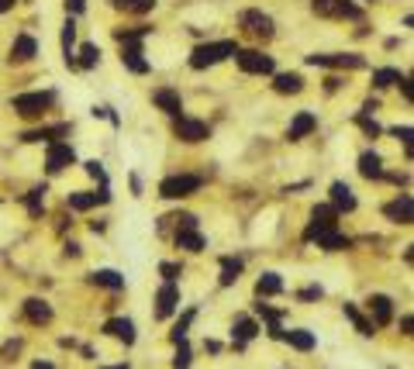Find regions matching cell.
I'll return each instance as SVG.
<instances>
[{"mask_svg": "<svg viewBox=\"0 0 414 369\" xmlns=\"http://www.w3.org/2000/svg\"><path fill=\"white\" fill-rule=\"evenodd\" d=\"M273 90H276V93H300V90H304V80H300V73H280V76L273 80Z\"/></svg>", "mask_w": 414, "mask_h": 369, "instance_id": "4316f807", "label": "cell"}, {"mask_svg": "<svg viewBox=\"0 0 414 369\" xmlns=\"http://www.w3.org/2000/svg\"><path fill=\"white\" fill-rule=\"evenodd\" d=\"M145 35H149L145 25H138V28H118V32H114V39L121 41V45H128V41H142Z\"/></svg>", "mask_w": 414, "mask_h": 369, "instance_id": "f35d334b", "label": "cell"}, {"mask_svg": "<svg viewBox=\"0 0 414 369\" xmlns=\"http://www.w3.org/2000/svg\"><path fill=\"white\" fill-rule=\"evenodd\" d=\"M173 369H190V345H187V338L176 342V359H173Z\"/></svg>", "mask_w": 414, "mask_h": 369, "instance_id": "ab89813d", "label": "cell"}, {"mask_svg": "<svg viewBox=\"0 0 414 369\" xmlns=\"http://www.w3.org/2000/svg\"><path fill=\"white\" fill-rule=\"evenodd\" d=\"M176 307H180V290H176V283L166 280L159 293H156V318H169Z\"/></svg>", "mask_w": 414, "mask_h": 369, "instance_id": "5bb4252c", "label": "cell"}, {"mask_svg": "<svg viewBox=\"0 0 414 369\" xmlns=\"http://www.w3.org/2000/svg\"><path fill=\"white\" fill-rule=\"evenodd\" d=\"M366 307H370V314H373V328H387L394 321V300L387 293H373L370 300H366Z\"/></svg>", "mask_w": 414, "mask_h": 369, "instance_id": "30bf717a", "label": "cell"}, {"mask_svg": "<svg viewBox=\"0 0 414 369\" xmlns=\"http://www.w3.org/2000/svg\"><path fill=\"white\" fill-rule=\"evenodd\" d=\"M173 131H176V138H183V142H204L207 135H211L207 121H197V118H183V114H176Z\"/></svg>", "mask_w": 414, "mask_h": 369, "instance_id": "ba28073f", "label": "cell"}, {"mask_svg": "<svg viewBox=\"0 0 414 369\" xmlns=\"http://www.w3.org/2000/svg\"><path fill=\"white\" fill-rule=\"evenodd\" d=\"M345 318L356 325V331H359V335H366V338L373 335V321H366V318L359 314V307H356V304H345Z\"/></svg>", "mask_w": 414, "mask_h": 369, "instance_id": "e575fe53", "label": "cell"}, {"mask_svg": "<svg viewBox=\"0 0 414 369\" xmlns=\"http://www.w3.org/2000/svg\"><path fill=\"white\" fill-rule=\"evenodd\" d=\"M242 28H246L252 39H262V41H269L273 35H276L273 18H269V14H262V11H242Z\"/></svg>", "mask_w": 414, "mask_h": 369, "instance_id": "5b68a950", "label": "cell"}, {"mask_svg": "<svg viewBox=\"0 0 414 369\" xmlns=\"http://www.w3.org/2000/svg\"><path fill=\"white\" fill-rule=\"evenodd\" d=\"M359 173H363L366 180H383V176H387L383 159H380L376 152H363V156H359Z\"/></svg>", "mask_w": 414, "mask_h": 369, "instance_id": "603a6c76", "label": "cell"}, {"mask_svg": "<svg viewBox=\"0 0 414 369\" xmlns=\"http://www.w3.org/2000/svg\"><path fill=\"white\" fill-rule=\"evenodd\" d=\"M255 335H259V325H255L252 318H239V321L232 325V345H235V349H246Z\"/></svg>", "mask_w": 414, "mask_h": 369, "instance_id": "e0dca14e", "label": "cell"}, {"mask_svg": "<svg viewBox=\"0 0 414 369\" xmlns=\"http://www.w3.org/2000/svg\"><path fill=\"white\" fill-rule=\"evenodd\" d=\"M201 176H190V173H180V176H169L159 183V197L166 201H183V197H190V194H197L201 190Z\"/></svg>", "mask_w": 414, "mask_h": 369, "instance_id": "3957f363", "label": "cell"}, {"mask_svg": "<svg viewBox=\"0 0 414 369\" xmlns=\"http://www.w3.org/2000/svg\"><path fill=\"white\" fill-rule=\"evenodd\" d=\"M311 11L318 18H359V7L352 0H311Z\"/></svg>", "mask_w": 414, "mask_h": 369, "instance_id": "8992f818", "label": "cell"}, {"mask_svg": "<svg viewBox=\"0 0 414 369\" xmlns=\"http://www.w3.org/2000/svg\"><path fill=\"white\" fill-rule=\"evenodd\" d=\"M69 128L66 124H55V128H39V131H25L21 135V142H52V138H59V135H66Z\"/></svg>", "mask_w": 414, "mask_h": 369, "instance_id": "f1b7e54d", "label": "cell"}, {"mask_svg": "<svg viewBox=\"0 0 414 369\" xmlns=\"http://www.w3.org/2000/svg\"><path fill=\"white\" fill-rule=\"evenodd\" d=\"M235 59H239V69L242 73H255V76L273 73V55H262L259 48H239Z\"/></svg>", "mask_w": 414, "mask_h": 369, "instance_id": "277c9868", "label": "cell"}, {"mask_svg": "<svg viewBox=\"0 0 414 369\" xmlns=\"http://www.w3.org/2000/svg\"><path fill=\"white\" fill-rule=\"evenodd\" d=\"M35 52H39V45H35L32 35H18V39H14V48H11V62H32Z\"/></svg>", "mask_w": 414, "mask_h": 369, "instance_id": "ffe728a7", "label": "cell"}, {"mask_svg": "<svg viewBox=\"0 0 414 369\" xmlns=\"http://www.w3.org/2000/svg\"><path fill=\"white\" fill-rule=\"evenodd\" d=\"M318 128V118L311 114V111H300L293 121H290V131H287V138L290 142H300V138H307L311 131Z\"/></svg>", "mask_w": 414, "mask_h": 369, "instance_id": "2e32d148", "label": "cell"}, {"mask_svg": "<svg viewBox=\"0 0 414 369\" xmlns=\"http://www.w3.org/2000/svg\"><path fill=\"white\" fill-rule=\"evenodd\" d=\"M25 207H28V214H32V217H39L41 207H45V187H35V190L25 197Z\"/></svg>", "mask_w": 414, "mask_h": 369, "instance_id": "74e56055", "label": "cell"}, {"mask_svg": "<svg viewBox=\"0 0 414 369\" xmlns=\"http://www.w3.org/2000/svg\"><path fill=\"white\" fill-rule=\"evenodd\" d=\"M73 41H76V21L69 18L66 28H62V52H66V66H69V69H76V66H73Z\"/></svg>", "mask_w": 414, "mask_h": 369, "instance_id": "836d02e7", "label": "cell"}, {"mask_svg": "<svg viewBox=\"0 0 414 369\" xmlns=\"http://www.w3.org/2000/svg\"><path fill=\"white\" fill-rule=\"evenodd\" d=\"M321 297V287H307V290H300V300H318Z\"/></svg>", "mask_w": 414, "mask_h": 369, "instance_id": "f6af8a7d", "label": "cell"}, {"mask_svg": "<svg viewBox=\"0 0 414 369\" xmlns=\"http://www.w3.org/2000/svg\"><path fill=\"white\" fill-rule=\"evenodd\" d=\"M32 369H52V363H35Z\"/></svg>", "mask_w": 414, "mask_h": 369, "instance_id": "f907efd6", "label": "cell"}, {"mask_svg": "<svg viewBox=\"0 0 414 369\" xmlns=\"http://www.w3.org/2000/svg\"><path fill=\"white\" fill-rule=\"evenodd\" d=\"M66 255H73V259H76V255H80V246H76V242H69V246H66Z\"/></svg>", "mask_w": 414, "mask_h": 369, "instance_id": "c3c4849f", "label": "cell"}, {"mask_svg": "<svg viewBox=\"0 0 414 369\" xmlns=\"http://www.w3.org/2000/svg\"><path fill=\"white\" fill-rule=\"evenodd\" d=\"M331 207L335 210H356V197L345 183H331Z\"/></svg>", "mask_w": 414, "mask_h": 369, "instance_id": "cb8c5ba5", "label": "cell"}, {"mask_svg": "<svg viewBox=\"0 0 414 369\" xmlns=\"http://www.w3.org/2000/svg\"><path fill=\"white\" fill-rule=\"evenodd\" d=\"M121 14H149L156 7V0H111Z\"/></svg>", "mask_w": 414, "mask_h": 369, "instance_id": "1f68e13d", "label": "cell"}, {"mask_svg": "<svg viewBox=\"0 0 414 369\" xmlns=\"http://www.w3.org/2000/svg\"><path fill=\"white\" fill-rule=\"evenodd\" d=\"M152 100H156V107H159V111L173 114V118L183 111V100H180V93H176V90H169V86H159V90L152 93Z\"/></svg>", "mask_w": 414, "mask_h": 369, "instance_id": "ac0fdd59", "label": "cell"}, {"mask_svg": "<svg viewBox=\"0 0 414 369\" xmlns=\"http://www.w3.org/2000/svg\"><path fill=\"white\" fill-rule=\"evenodd\" d=\"M394 83H401V69H376V73H373V86H376V90L394 86Z\"/></svg>", "mask_w": 414, "mask_h": 369, "instance_id": "8d00e7d4", "label": "cell"}, {"mask_svg": "<svg viewBox=\"0 0 414 369\" xmlns=\"http://www.w3.org/2000/svg\"><path fill=\"white\" fill-rule=\"evenodd\" d=\"M73 163H76L73 145H66V142H52V145H48V159H45L48 173H62L66 166H73Z\"/></svg>", "mask_w": 414, "mask_h": 369, "instance_id": "8fae6325", "label": "cell"}, {"mask_svg": "<svg viewBox=\"0 0 414 369\" xmlns=\"http://www.w3.org/2000/svg\"><path fill=\"white\" fill-rule=\"evenodd\" d=\"M280 290H283V280H280L276 273H262L259 283H255V293H259V297H273V293H280Z\"/></svg>", "mask_w": 414, "mask_h": 369, "instance_id": "4dcf8cb0", "label": "cell"}, {"mask_svg": "<svg viewBox=\"0 0 414 369\" xmlns=\"http://www.w3.org/2000/svg\"><path fill=\"white\" fill-rule=\"evenodd\" d=\"M394 135H397V138H401V142H404V149H408V159H411V124H404V128H401V124H397V128H394Z\"/></svg>", "mask_w": 414, "mask_h": 369, "instance_id": "b9f144b4", "label": "cell"}, {"mask_svg": "<svg viewBox=\"0 0 414 369\" xmlns=\"http://www.w3.org/2000/svg\"><path fill=\"white\" fill-rule=\"evenodd\" d=\"M311 242H318V248H325V252H342V248L352 246V242H349L345 235H338L335 228H328V232H318Z\"/></svg>", "mask_w": 414, "mask_h": 369, "instance_id": "44dd1931", "label": "cell"}, {"mask_svg": "<svg viewBox=\"0 0 414 369\" xmlns=\"http://www.w3.org/2000/svg\"><path fill=\"white\" fill-rule=\"evenodd\" d=\"M335 217H338V210H335L331 204L314 207V214H311V224L304 228V242H311L318 232H328V228H335Z\"/></svg>", "mask_w": 414, "mask_h": 369, "instance_id": "9c48e42d", "label": "cell"}, {"mask_svg": "<svg viewBox=\"0 0 414 369\" xmlns=\"http://www.w3.org/2000/svg\"><path fill=\"white\" fill-rule=\"evenodd\" d=\"M307 66H325V69H363V55H307Z\"/></svg>", "mask_w": 414, "mask_h": 369, "instance_id": "52a82bcc", "label": "cell"}, {"mask_svg": "<svg viewBox=\"0 0 414 369\" xmlns=\"http://www.w3.org/2000/svg\"><path fill=\"white\" fill-rule=\"evenodd\" d=\"M83 7H86L83 0H66V11H73V14H83Z\"/></svg>", "mask_w": 414, "mask_h": 369, "instance_id": "bcb514c9", "label": "cell"}, {"mask_svg": "<svg viewBox=\"0 0 414 369\" xmlns=\"http://www.w3.org/2000/svg\"><path fill=\"white\" fill-rule=\"evenodd\" d=\"M401 328H404V335H411V328H414V318H411V314H404V321H401Z\"/></svg>", "mask_w": 414, "mask_h": 369, "instance_id": "7dc6e473", "label": "cell"}, {"mask_svg": "<svg viewBox=\"0 0 414 369\" xmlns=\"http://www.w3.org/2000/svg\"><path fill=\"white\" fill-rule=\"evenodd\" d=\"M283 342H290L297 352H311V349H314V335H311V331H304V328L287 331V335H283Z\"/></svg>", "mask_w": 414, "mask_h": 369, "instance_id": "f546056e", "label": "cell"}, {"mask_svg": "<svg viewBox=\"0 0 414 369\" xmlns=\"http://www.w3.org/2000/svg\"><path fill=\"white\" fill-rule=\"evenodd\" d=\"M25 318H28L32 325H48V321H52V307H48L45 300H39V297H28V300H25Z\"/></svg>", "mask_w": 414, "mask_h": 369, "instance_id": "d6986e66", "label": "cell"}, {"mask_svg": "<svg viewBox=\"0 0 414 369\" xmlns=\"http://www.w3.org/2000/svg\"><path fill=\"white\" fill-rule=\"evenodd\" d=\"M97 287H107V290H124V276L121 273H114V269H97L93 276H90Z\"/></svg>", "mask_w": 414, "mask_h": 369, "instance_id": "83f0119b", "label": "cell"}, {"mask_svg": "<svg viewBox=\"0 0 414 369\" xmlns=\"http://www.w3.org/2000/svg\"><path fill=\"white\" fill-rule=\"evenodd\" d=\"M242 259H235V255H225L221 259V287H232L235 280H239V273H242Z\"/></svg>", "mask_w": 414, "mask_h": 369, "instance_id": "484cf974", "label": "cell"}, {"mask_svg": "<svg viewBox=\"0 0 414 369\" xmlns=\"http://www.w3.org/2000/svg\"><path fill=\"white\" fill-rule=\"evenodd\" d=\"M235 52H239L235 41H207V45H197V48L190 52V66H194V69H207V66L225 62V59L235 55Z\"/></svg>", "mask_w": 414, "mask_h": 369, "instance_id": "6da1fadb", "label": "cell"}, {"mask_svg": "<svg viewBox=\"0 0 414 369\" xmlns=\"http://www.w3.org/2000/svg\"><path fill=\"white\" fill-rule=\"evenodd\" d=\"M97 62H100V48H97L93 41H83L80 59H76V69H93Z\"/></svg>", "mask_w": 414, "mask_h": 369, "instance_id": "d6a6232c", "label": "cell"}, {"mask_svg": "<svg viewBox=\"0 0 414 369\" xmlns=\"http://www.w3.org/2000/svg\"><path fill=\"white\" fill-rule=\"evenodd\" d=\"M142 55H145V52H142V41H128V45H124V52H121V62L131 69V73H138V76H142V73H149V62H145Z\"/></svg>", "mask_w": 414, "mask_h": 369, "instance_id": "9a60e30c", "label": "cell"}, {"mask_svg": "<svg viewBox=\"0 0 414 369\" xmlns=\"http://www.w3.org/2000/svg\"><path fill=\"white\" fill-rule=\"evenodd\" d=\"M176 246L187 248V252H201V248H204V235H201L197 228H180V232H176Z\"/></svg>", "mask_w": 414, "mask_h": 369, "instance_id": "d4e9b609", "label": "cell"}, {"mask_svg": "<svg viewBox=\"0 0 414 369\" xmlns=\"http://www.w3.org/2000/svg\"><path fill=\"white\" fill-rule=\"evenodd\" d=\"M104 331H107L111 338L124 342V345H131V342H135V325H131L128 318H111V321L104 325Z\"/></svg>", "mask_w": 414, "mask_h": 369, "instance_id": "7402d4cb", "label": "cell"}, {"mask_svg": "<svg viewBox=\"0 0 414 369\" xmlns=\"http://www.w3.org/2000/svg\"><path fill=\"white\" fill-rule=\"evenodd\" d=\"M52 104H55V93H52V90H39V93H18V97H14V111H18L21 118H41Z\"/></svg>", "mask_w": 414, "mask_h": 369, "instance_id": "7a4b0ae2", "label": "cell"}, {"mask_svg": "<svg viewBox=\"0 0 414 369\" xmlns=\"http://www.w3.org/2000/svg\"><path fill=\"white\" fill-rule=\"evenodd\" d=\"M159 273H163L169 283H176V276H180V266H176V262H163V266H159Z\"/></svg>", "mask_w": 414, "mask_h": 369, "instance_id": "ee69618b", "label": "cell"}, {"mask_svg": "<svg viewBox=\"0 0 414 369\" xmlns=\"http://www.w3.org/2000/svg\"><path fill=\"white\" fill-rule=\"evenodd\" d=\"M356 124H359V128H363V131H366L370 138H376V135H380V124L373 121L370 114H359V118H356Z\"/></svg>", "mask_w": 414, "mask_h": 369, "instance_id": "60d3db41", "label": "cell"}, {"mask_svg": "<svg viewBox=\"0 0 414 369\" xmlns=\"http://www.w3.org/2000/svg\"><path fill=\"white\" fill-rule=\"evenodd\" d=\"M86 173H90L93 180H100V183H107V173H104V166L97 163V159H93V163H86Z\"/></svg>", "mask_w": 414, "mask_h": 369, "instance_id": "7bdbcfd3", "label": "cell"}, {"mask_svg": "<svg viewBox=\"0 0 414 369\" xmlns=\"http://www.w3.org/2000/svg\"><path fill=\"white\" fill-rule=\"evenodd\" d=\"M11 7H14V0H0V14H4V11H11Z\"/></svg>", "mask_w": 414, "mask_h": 369, "instance_id": "681fc988", "label": "cell"}, {"mask_svg": "<svg viewBox=\"0 0 414 369\" xmlns=\"http://www.w3.org/2000/svg\"><path fill=\"white\" fill-rule=\"evenodd\" d=\"M383 214H387L390 221H397V224H411V221H414V201H411V194H401L397 201H390V204L383 207Z\"/></svg>", "mask_w": 414, "mask_h": 369, "instance_id": "7c38bea8", "label": "cell"}, {"mask_svg": "<svg viewBox=\"0 0 414 369\" xmlns=\"http://www.w3.org/2000/svg\"><path fill=\"white\" fill-rule=\"evenodd\" d=\"M194 318H197V311H194V307H190V311H183V318H180V321L173 325V331H169V338H173V342H183V338H187V328L194 325Z\"/></svg>", "mask_w": 414, "mask_h": 369, "instance_id": "d590c367", "label": "cell"}, {"mask_svg": "<svg viewBox=\"0 0 414 369\" xmlns=\"http://www.w3.org/2000/svg\"><path fill=\"white\" fill-rule=\"evenodd\" d=\"M100 369H128V363H124V366H100Z\"/></svg>", "mask_w": 414, "mask_h": 369, "instance_id": "816d5d0a", "label": "cell"}, {"mask_svg": "<svg viewBox=\"0 0 414 369\" xmlns=\"http://www.w3.org/2000/svg\"><path fill=\"white\" fill-rule=\"evenodd\" d=\"M370 4H373V0H370Z\"/></svg>", "mask_w": 414, "mask_h": 369, "instance_id": "f5cc1de1", "label": "cell"}, {"mask_svg": "<svg viewBox=\"0 0 414 369\" xmlns=\"http://www.w3.org/2000/svg\"><path fill=\"white\" fill-rule=\"evenodd\" d=\"M107 201H111V194H107V183H104L97 194H83V190L80 194H69V197H66V207H69V210H90V207L107 204Z\"/></svg>", "mask_w": 414, "mask_h": 369, "instance_id": "4fadbf2b", "label": "cell"}]
</instances>
